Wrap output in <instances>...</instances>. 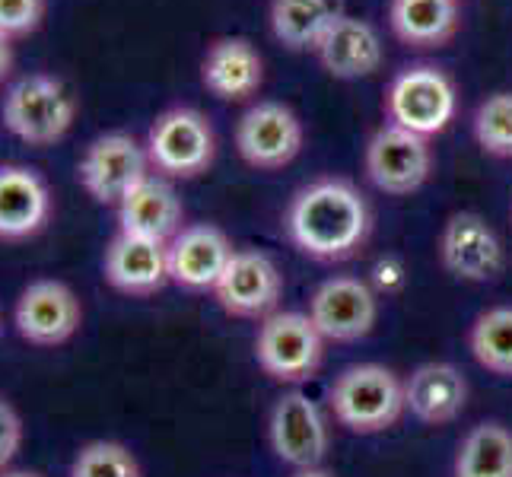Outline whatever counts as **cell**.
Listing matches in <instances>:
<instances>
[{"instance_id":"6da1fadb","label":"cell","mask_w":512,"mask_h":477,"mask_svg":"<svg viewBox=\"0 0 512 477\" xmlns=\"http://www.w3.org/2000/svg\"><path fill=\"white\" fill-rule=\"evenodd\" d=\"M287 236L315 261H347L373 233V210L347 179H319L293 194L287 207Z\"/></svg>"},{"instance_id":"7a4b0ae2","label":"cell","mask_w":512,"mask_h":477,"mask_svg":"<svg viewBox=\"0 0 512 477\" xmlns=\"http://www.w3.org/2000/svg\"><path fill=\"white\" fill-rule=\"evenodd\" d=\"M77 96L51 74H26L4 93L0 121L4 128L29 147H51L74 128Z\"/></svg>"},{"instance_id":"3957f363","label":"cell","mask_w":512,"mask_h":477,"mask_svg":"<svg viewBox=\"0 0 512 477\" xmlns=\"http://www.w3.org/2000/svg\"><path fill=\"white\" fill-rule=\"evenodd\" d=\"M331 411L334 420L350 433H382L395 427L404 404V379L382 363H357L331 382Z\"/></svg>"},{"instance_id":"277c9868","label":"cell","mask_w":512,"mask_h":477,"mask_svg":"<svg viewBox=\"0 0 512 477\" xmlns=\"http://www.w3.org/2000/svg\"><path fill=\"white\" fill-rule=\"evenodd\" d=\"M144 147L153 172H160L163 179H198L214 166L217 134L204 112L191 105H175L156 115Z\"/></svg>"},{"instance_id":"5b68a950","label":"cell","mask_w":512,"mask_h":477,"mask_svg":"<svg viewBox=\"0 0 512 477\" xmlns=\"http://www.w3.org/2000/svg\"><path fill=\"white\" fill-rule=\"evenodd\" d=\"M458 112V90L446 70L417 64L401 70L385 90L388 125L414 131L420 137L443 134Z\"/></svg>"},{"instance_id":"8992f818","label":"cell","mask_w":512,"mask_h":477,"mask_svg":"<svg viewBox=\"0 0 512 477\" xmlns=\"http://www.w3.org/2000/svg\"><path fill=\"white\" fill-rule=\"evenodd\" d=\"M255 357L277 382H306L325 360V338L309 312H271L255 334Z\"/></svg>"},{"instance_id":"52a82bcc","label":"cell","mask_w":512,"mask_h":477,"mask_svg":"<svg viewBox=\"0 0 512 477\" xmlns=\"http://www.w3.org/2000/svg\"><path fill=\"white\" fill-rule=\"evenodd\" d=\"M150 156L147 147L134 134L109 131L90 140L80 156V185L96 204L118 207L125 194L134 191L150 175Z\"/></svg>"},{"instance_id":"ba28073f","label":"cell","mask_w":512,"mask_h":477,"mask_svg":"<svg viewBox=\"0 0 512 477\" xmlns=\"http://www.w3.org/2000/svg\"><path fill=\"white\" fill-rule=\"evenodd\" d=\"M363 166L369 182L382 194L404 198L427 185L433 175V147L430 137L404 131L398 125H382L366 144Z\"/></svg>"},{"instance_id":"9c48e42d","label":"cell","mask_w":512,"mask_h":477,"mask_svg":"<svg viewBox=\"0 0 512 477\" xmlns=\"http://www.w3.org/2000/svg\"><path fill=\"white\" fill-rule=\"evenodd\" d=\"M303 121L284 102H255L236 125V150L252 169L274 172L290 166L303 150Z\"/></svg>"},{"instance_id":"30bf717a","label":"cell","mask_w":512,"mask_h":477,"mask_svg":"<svg viewBox=\"0 0 512 477\" xmlns=\"http://www.w3.org/2000/svg\"><path fill=\"white\" fill-rule=\"evenodd\" d=\"M268 433H271L274 455L296 471L319 468L331 446L328 420L322 408L306 392H299V388L277 398Z\"/></svg>"},{"instance_id":"8fae6325","label":"cell","mask_w":512,"mask_h":477,"mask_svg":"<svg viewBox=\"0 0 512 477\" xmlns=\"http://www.w3.org/2000/svg\"><path fill=\"white\" fill-rule=\"evenodd\" d=\"M309 318L325 341H360L376 328L379 293L360 277H328L309 299Z\"/></svg>"},{"instance_id":"7c38bea8","label":"cell","mask_w":512,"mask_h":477,"mask_svg":"<svg viewBox=\"0 0 512 477\" xmlns=\"http://www.w3.org/2000/svg\"><path fill=\"white\" fill-rule=\"evenodd\" d=\"M439 258L452 277L468 280V284L497 280L506 268L503 239L474 210H462L446 220L443 236H439Z\"/></svg>"},{"instance_id":"4fadbf2b","label":"cell","mask_w":512,"mask_h":477,"mask_svg":"<svg viewBox=\"0 0 512 477\" xmlns=\"http://www.w3.org/2000/svg\"><path fill=\"white\" fill-rule=\"evenodd\" d=\"M80 322V299L61 280H32L13 309V325L20 338L35 347L67 344L80 331Z\"/></svg>"},{"instance_id":"5bb4252c","label":"cell","mask_w":512,"mask_h":477,"mask_svg":"<svg viewBox=\"0 0 512 477\" xmlns=\"http://www.w3.org/2000/svg\"><path fill=\"white\" fill-rule=\"evenodd\" d=\"M280 293H284V280L277 264L258 249H242L229 258L214 287L220 309L236 318H268Z\"/></svg>"},{"instance_id":"9a60e30c","label":"cell","mask_w":512,"mask_h":477,"mask_svg":"<svg viewBox=\"0 0 512 477\" xmlns=\"http://www.w3.org/2000/svg\"><path fill=\"white\" fill-rule=\"evenodd\" d=\"M236 255L233 242L214 223L182 226L169 242V277L185 290H214L229 258Z\"/></svg>"},{"instance_id":"2e32d148","label":"cell","mask_w":512,"mask_h":477,"mask_svg":"<svg viewBox=\"0 0 512 477\" xmlns=\"http://www.w3.org/2000/svg\"><path fill=\"white\" fill-rule=\"evenodd\" d=\"M105 280L125 296H153L169 284V242L118 233L102 258Z\"/></svg>"},{"instance_id":"e0dca14e","label":"cell","mask_w":512,"mask_h":477,"mask_svg":"<svg viewBox=\"0 0 512 477\" xmlns=\"http://www.w3.org/2000/svg\"><path fill=\"white\" fill-rule=\"evenodd\" d=\"M201 83L210 96L223 102L252 99L264 83L261 51L249 39H242V35L214 39L201 61Z\"/></svg>"},{"instance_id":"ac0fdd59","label":"cell","mask_w":512,"mask_h":477,"mask_svg":"<svg viewBox=\"0 0 512 477\" xmlns=\"http://www.w3.org/2000/svg\"><path fill=\"white\" fill-rule=\"evenodd\" d=\"M315 58H319L322 70L334 80L373 77L376 70H382V61H385L382 35L369 20L344 13L341 20L325 32V39L315 48Z\"/></svg>"},{"instance_id":"d6986e66","label":"cell","mask_w":512,"mask_h":477,"mask_svg":"<svg viewBox=\"0 0 512 477\" xmlns=\"http://www.w3.org/2000/svg\"><path fill=\"white\" fill-rule=\"evenodd\" d=\"M51 217V191L39 172L7 163L0 166V239L20 242L42 233Z\"/></svg>"},{"instance_id":"ffe728a7","label":"cell","mask_w":512,"mask_h":477,"mask_svg":"<svg viewBox=\"0 0 512 477\" xmlns=\"http://www.w3.org/2000/svg\"><path fill=\"white\" fill-rule=\"evenodd\" d=\"M118 233L144 236L156 242H172L175 233L182 229L185 207L175 188L163 175H147L134 191L125 194V201L118 207Z\"/></svg>"},{"instance_id":"44dd1931","label":"cell","mask_w":512,"mask_h":477,"mask_svg":"<svg viewBox=\"0 0 512 477\" xmlns=\"http://www.w3.org/2000/svg\"><path fill=\"white\" fill-rule=\"evenodd\" d=\"M404 404L427 427L452 423L468 404V382L452 363H420L404 379Z\"/></svg>"},{"instance_id":"7402d4cb","label":"cell","mask_w":512,"mask_h":477,"mask_svg":"<svg viewBox=\"0 0 512 477\" xmlns=\"http://www.w3.org/2000/svg\"><path fill=\"white\" fill-rule=\"evenodd\" d=\"M388 26L401 45L433 51L455 39L462 13H458V0H392Z\"/></svg>"},{"instance_id":"603a6c76","label":"cell","mask_w":512,"mask_h":477,"mask_svg":"<svg viewBox=\"0 0 512 477\" xmlns=\"http://www.w3.org/2000/svg\"><path fill=\"white\" fill-rule=\"evenodd\" d=\"M344 0H271V35L290 51H315L325 32L341 20Z\"/></svg>"},{"instance_id":"cb8c5ba5","label":"cell","mask_w":512,"mask_h":477,"mask_svg":"<svg viewBox=\"0 0 512 477\" xmlns=\"http://www.w3.org/2000/svg\"><path fill=\"white\" fill-rule=\"evenodd\" d=\"M455 477H512V433L503 423H478L462 439Z\"/></svg>"},{"instance_id":"d4e9b609","label":"cell","mask_w":512,"mask_h":477,"mask_svg":"<svg viewBox=\"0 0 512 477\" xmlns=\"http://www.w3.org/2000/svg\"><path fill=\"white\" fill-rule=\"evenodd\" d=\"M468 344L487 373L512 379V306H493L474 318Z\"/></svg>"},{"instance_id":"484cf974","label":"cell","mask_w":512,"mask_h":477,"mask_svg":"<svg viewBox=\"0 0 512 477\" xmlns=\"http://www.w3.org/2000/svg\"><path fill=\"white\" fill-rule=\"evenodd\" d=\"M474 140L497 159H512V93L487 96L474 112Z\"/></svg>"},{"instance_id":"4316f807","label":"cell","mask_w":512,"mask_h":477,"mask_svg":"<svg viewBox=\"0 0 512 477\" xmlns=\"http://www.w3.org/2000/svg\"><path fill=\"white\" fill-rule=\"evenodd\" d=\"M70 477H140V465L128 446L112 443V439H96L77 452Z\"/></svg>"},{"instance_id":"83f0119b","label":"cell","mask_w":512,"mask_h":477,"mask_svg":"<svg viewBox=\"0 0 512 477\" xmlns=\"http://www.w3.org/2000/svg\"><path fill=\"white\" fill-rule=\"evenodd\" d=\"M45 20V0H0V35L23 39Z\"/></svg>"},{"instance_id":"f1b7e54d","label":"cell","mask_w":512,"mask_h":477,"mask_svg":"<svg viewBox=\"0 0 512 477\" xmlns=\"http://www.w3.org/2000/svg\"><path fill=\"white\" fill-rule=\"evenodd\" d=\"M20 446H23V420L7 398H0V474L7 471Z\"/></svg>"},{"instance_id":"f546056e","label":"cell","mask_w":512,"mask_h":477,"mask_svg":"<svg viewBox=\"0 0 512 477\" xmlns=\"http://www.w3.org/2000/svg\"><path fill=\"white\" fill-rule=\"evenodd\" d=\"M373 280H376V287L385 290V293H395L404 287V264L398 255H385L376 261V268H373Z\"/></svg>"},{"instance_id":"4dcf8cb0","label":"cell","mask_w":512,"mask_h":477,"mask_svg":"<svg viewBox=\"0 0 512 477\" xmlns=\"http://www.w3.org/2000/svg\"><path fill=\"white\" fill-rule=\"evenodd\" d=\"M13 61H16V55H13V42L7 39V35H0V83H4V80L13 74Z\"/></svg>"},{"instance_id":"1f68e13d","label":"cell","mask_w":512,"mask_h":477,"mask_svg":"<svg viewBox=\"0 0 512 477\" xmlns=\"http://www.w3.org/2000/svg\"><path fill=\"white\" fill-rule=\"evenodd\" d=\"M293 477H338V474H331L325 468H303V471H296Z\"/></svg>"},{"instance_id":"d6a6232c","label":"cell","mask_w":512,"mask_h":477,"mask_svg":"<svg viewBox=\"0 0 512 477\" xmlns=\"http://www.w3.org/2000/svg\"><path fill=\"white\" fill-rule=\"evenodd\" d=\"M0 477H42V474H35V471H4Z\"/></svg>"},{"instance_id":"836d02e7","label":"cell","mask_w":512,"mask_h":477,"mask_svg":"<svg viewBox=\"0 0 512 477\" xmlns=\"http://www.w3.org/2000/svg\"><path fill=\"white\" fill-rule=\"evenodd\" d=\"M0 334H4V318H0Z\"/></svg>"}]
</instances>
